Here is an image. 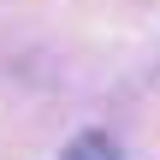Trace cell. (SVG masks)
Listing matches in <instances>:
<instances>
[{
  "instance_id": "cell-1",
  "label": "cell",
  "mask_w": 160,
  "mask_h": 160,
  "mask_svg": "<svg viewBox=\"0 0 160 160\" xmlns=\"http://www.w3.org/2000/svg\"><path fill=\"white\" fill-rule=\"evenodd\" d=\"M59 160H125V148H119V142H107V137H77Z\"/></svg>"
}]
</instances>
